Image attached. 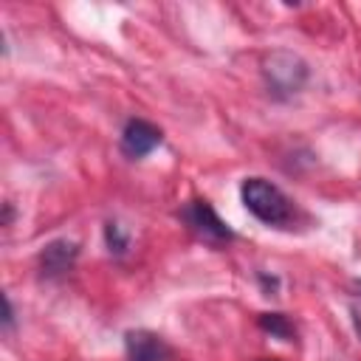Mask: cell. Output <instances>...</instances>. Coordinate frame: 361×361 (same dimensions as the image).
<instances>
[{"label":"cell","instance_id":"obj_1","mask_svg":"<svg viewBox=\"0 0 361 361\" xmlns=\"http://www.w3.org/2000/svg\"><path fill=\"white\" fill-rule=\"evenodd\" d=\"M240 195H243L245 209L268 226H288L296 214L290 197L265 178H245L240 186Z\"/></svg>","mask_w":361,"mask_h":361},{"label":"cell","instance_id":"obj_5","mask_svg":"<svg viewBox=\"0 0 361 361\" xmlns=\"http://www.w3.org/2000/svg\"><path fill=\"white\" fill-rule=\"evenodd\" d=\"M76 243H68V240H56V243H51L45 251H42V271L48 274V276H56V274H65L71 265H73V259H76Z\"/></svg>","mask_w":361,"mask_h":361},{"label":"cell","instance_id":"obj_4","mask_svg":"<svg viewBox=\"0 0 361 361\" xmlns=\"http://www.w3.org/2000/svg\"><path fill=\"white\" fill-rule=\"evenodd\" d=\"M127 355L130 361H166V344L152 333H127Z\"/></svg>","mask_w":361,"mask_h":361},{"label":"cell","instance_id":"obj_3","mask_svg":"<svg viewBox=\"0 0 361 361\" xmlns=\"http://www.w3.org/2000/svg\"><path fill=\"white\" fill-rule=\"evenodd\" d=\"M158 144H161V130H158V127H152V124L144 121V118L127 121V127H124V133H121V149H124L130 158H144V155L152 152Z\"/></svg>","mask_w":361,"mask_h":361},{"label":"cell","instance_id":"obj_7","mask_svg":"<svg viewBox=\"0 0 361 361\" xmlns=\"http://www.w3.org/2000/svg\"><path fill=\"white\" fill-rule=\"evenodd\" d=\"M104 234H107V245H110V251H124V248H127V240H124V234H121V228H118L116 223H107Z\"/></svg>","mask_w":361,"mask_h":361},{"label":"cell","instance_id":"obj_2","mask_svg":"<svg viewBox=\"0 0 361 361\" xmlns=\"http://www.w3.org/2000/svg\"><path fill=\"white\" fill-rule=\"evenodd\" d=\"M183 220L209 243H226L231 240V228L217 217V212L206 203V200H192L186 209H183Z\"/></svg>","mask_w":361,"mask_h":361},{"label":"cell","instance_id":"obj_6","mask_svg":"<svg viewBox=\"0 0 361 361\" xmlns=\"http://www.w3.org/2000/svg\"><path fill=\"white\" fill-rule=\"evenodd\" d=\"M259 327L268 330V333L276 336V338H290V336H293V327H290V322H288L282 313H262V316H259Z\"/></svg>","mask_w":361,"mask_h":361}]
</instances>
